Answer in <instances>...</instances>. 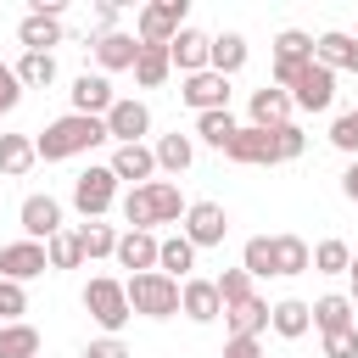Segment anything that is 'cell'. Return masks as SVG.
Masks as SVG:
<instances>
[{"label":"cell","mask_w":358,"mask_h":358,"mask_svg":"<svg viewBox=\"0 0 358 358\" xmlns=\"http://www.w3.org/2000/svg\"><path fill=\"white\" fill-rule=\"evenodd\" d=\"M347 268H352V246L347 241L330 235V241L313 246V274H347Z\"/></svg>","instance_id":"obj_38"},{"label":"cell","mask_w":358,"mask_h":358,"mask_svg":"<svg viewBox=\"0 0 358 358\" xmlns=\"http://www.w3.org/2000/svg\"><path fill=\"white\" fill-rule=\"evenodd\" d=\"M341 190H347V201H358V162H347V173H341Z\"/></svg>","instance_id":"obj_47"},{"label":"cell","mask_w":358,"mask_h":358,"mask_svg":"<svg viewBox=\"0 0 358 358\" xmlns=\"http://www.w3.org/2000/svg\"><path fill=\"white\" fill-rule=\"evenodd\" d=\"M347 274H352V308H358V252H352V268Z\"/></svg>","instance_id":"obj_48"},{"label":"cell","mask_w":358,"mask_h":358,"mask_svg":"<svg viewBox=\"0 0 358 358\" xmlns=\"http://www.w3.org/2000/svg\"><path fill=\"white\" fill-rule=\"evenodd\" d=\"M185 11L190 0H151L134 11V39L140 45H173V34L185 28Z\"/></svg>","instance_id":"obj_6"},{"label":"cell","mask_w":358,"mask_h":358,"mask_svg":"<svg viewBox=\"0 0 358 358\" xmlns=\"http://www.w3.org/2000/svg\"><path fill=\"white\" fill-rule=\"evenodd\" d=\"M241 268H246L252 280H268V274H274V235H252L246 252H241Z\"/></svg>","instance_id":"obj_37"},{"label":"cell","mask_w":358,"mask_h":358,"mask_svg":"<svg viewBox=\"0 0 358 358\" xmlns=\"http://www.w3.org/2000/svg\"><path fill=\"white\" fill-rule=\"evenodd\" d=\"M45 252H50V268H78V263H84V246H78V235H73V229L50 235V241H45Z\"/></svg>","instance_id":"obj_39"},{"label":"cell","mask_w":358,"mask_h":358,"mask_svg":"<svg viewBox=\"0 0 358 358\" xmlns=\"http://www.w3.org/2000/svg\"><path fill=\"white\" fill-rule=\"evenodd\" d=\"M313 62H324L330 73H358V39L341 34V28H330V34L313 39Z\"/></svg>","instance_id":"obj_21"},{"label":"cell","mask_w":358,"mask_h":358,"mask_svg":"<svg viewBox=\"0 0 358 358\" xmlns=\"http://www.w3.org/2000/svg\"><path fill=\"white\" fill-rule=\"evenodd\" d=\"M0 358H39V330L34 324H0Z\"/></svg>","instance_id":"obj_33"},{"label":"cell","mask_w":358,"mask_h":358,"mask_svg":"<svg viewBox=\"0 0 358 358\" xmlns=\"http://www.w3.org/2000/svg\"><path fill=\"white\" fill-rule=\"evenodd\" d=\"M123 291H129V308L145 313V319H173V313H179V280H168L162 268H151V274H129Z\"/></svg>","instance_id":"obj_4"},{"label":"cell","mask_w":358,"mask_h":358,"mask_svg":"<svg viewBox=\"0 0 358 358\" xmlns=\"http://www.w3.org/2000/svg\"><path fill=\"white\" fill-rule=\"evenodd\" d=\"M151 151H157V168H168V173H185V168L196 162V145H190V134H179V129L162 134Z\"/></svg>","instance_id":"obj_31"},{"label":"cell","mask_w":358,"mask_h":358,"mask_svg":"<svg viewBox=\"0 0 358 358\" xmlns=\"http://www.w3.org/2000/svg\"><path fill=\"white\" fill-rule=\"evenodd\" d=\"M179 101H185L196 117H201V112H229V78L207 67V73H196V78L179 84Z\"/></svg>","instance_id":"obj_9"},{"label":"cell","mask_w":358,"mask_h":358,"mask_svg":"<svg viewBox=\"0 0 358 358\" xmlns=\"http://www.w3.org/2000/svg\"><path fill=\"white\" fill-rule=\"evenodd\" d=\"M313 330L319 336H330V330H352V296H319L313 302Z\"/></svg>","instance_id":"obj_29"},{"label":"cell","mask_w":358,"mask_h":358,"mask_svg":"<svg viewBox=\"0 0 358 358\" xmlns=\"http://www.w3.org/2000/svg\"><path fill=\"white\" fill-rule=\"evenodd\" d=\"M95 62H101V73H134V62H140V39L134 34H95Z\"/></svg>","instance_id":"obj_18"},{"label":"cell","mask_w":358,"mask_h":358,"mask_svg":"<svg viewBox=\"0 0 358 358\" xmlns=\"http://www.w3.org/2000/svg\"><path fill=\"white\" fill-rule=\"evenodd\" d=\"M67 95H73V112H78V117H106V112L117 106V95H112V84H106V73H78Z\"/></svg>","instance_id":"obj_15"},{"label":"cell","mask_w":358,"mask_h":358,"mask_svg":"<svg viewBox=\"0 0 358 358\" xmlns=\"http://www.w3.org/2000/svg\"><path fill=\"white\" fill-rule=\"evenodd\" d=\"M268 330H274V336H285V341L308 336V330H313V302H302V296H285V302H274V313H268Z\"/></svg>","instance_id":"obj_22"},{"label":"cell","mask_w":358,"mask_h":358,"mask_svg":"<svg viewBox=\"0 0 358 358\" xmlns=\"http://www.w3.org/2000/svg\"><path fill=\"white\" fill-rule=\"evenodd\" d=\"M84 358H129V347H123L117 336H101V341H90V347H84Z\"/></svg>","instance_id":"obj_46"},{"label":"cell","mask_w":358,"mask_h":358,"mask_svg":"<svg viewBox=\"0 0 358 358\" xmlns=\"http://www.w3.org/2000/svg\"><path fill=\"white\" fill-rule=\"evenodd\" d=\"M252 129H285L291 123V112H296V101L285 95V90H274V84H263V90H252Z\"/></svg>","instance_id":"obj_16"},{"label":"cell","mask_w":358,"mask_h":358,"mask_svg":"<svg viewBox=\"0 0 358 358\" xmlns=\"http://www.w3.org/2000/svg\"><path fill=\"white\" fill-rule=\"evenodd\" d=\"M45 268H50V252H45L39 241H11V246H0V280L28 285V280H39Z\"/></svg>","instance_id":"obj_11"},{"label":"cell","mask_w":358,"mask_h":358,"mask_svg":"<svg viewBox=\"0 0 358 358\" xmlns=\"http://www.w3.org/2000/svg\"><path fill=\"white\" fill-rule=\"evenodd\" d=\"M168 56H173V67L185 73V78H196V73H207L213 67V34H201V28H179L173 34V45H168Z\"/></svg>","instance_id":"obj_12"},{"label":"cell","mask_w":358,"mask_h":358,"mask_svg":"<svg viewBox=\"0 0 358 358\" xmlns=\"http://www.w3.org/2000/svg\"><path fill=\"white\" fill-rule=\"evenodd\" d=\"M84 313L106 330V336H117L129 319H134V308H129V291H123V280H112V274H95L90 285H84Z\"/></svg>","instance_id":"obj_5"},{"label":"cell","mask_w":358,"mask_h":358,"mask_svg":"<svg viewBox=\"0 0 358 358\" xmlns=\"http://www.w3.org/2000/svg\"><path fill=\"white\" fill-rule=\"evenodd\" d=\"M241 67H246V39H241V34H218V39H213V73L229 78V73H241Z\"/></svg>","instance_id":"obj_34"},{"label":"cell","mask_w":358,"mask_h":358,"mask_svg":"<svg viewBox=\"0 0 358 358\" xmlns=\"http://www.w3.org/2000/svg\"><path fill=\"white\" fill-rule=\"evenodd\" d=\"M106 168H112L117 179H134V185H151V173H157V151H151V145H117Z\"/></svg>","instance_id":"obj_23"},{"label":"cell","mask_w":358,"mask_h":358,"mask_svg":"<svg viewBox=\"0 0 358 358\" xmlns=\"http://www.w3.org/2000/svg\"><path fill=\"white\" fill-rule=\"evenodd\" d=\"M22 313H28V291L17 280H0V324H22Z\"/></svg>","instance_id":"obj_41"},{"label":"cell","mask_w":358,"mask_h":358,"mask_svg":"<svg viewBox=\"0 0 358 358\" xmlns=\"http://www.w3.org/2000/svg\"><path fill=\"white\" fill-rule=\"evenodd\" d=\"M218 358H263V341H257V336H229Z\"/></svg>","instance_id":"obj_45"},{"label":"cell","mask_w":358,"mask_h":358,"mask_svg":"<svg viewBox=\"0 0 358 358\" xmlns=\"http://www.w3.org/2000/svg\"><path fill=\"white\" fill-rule=\"evenodd\" d=\"M73 235H78V246H84V257H112V252H117V235H112V224H101V218H90V224H78Z\"/></svg>","instance_id":"obj_36"},{"label":"cell","mask_w":358,"mask_h":358,"mask_svg":"<svg viewBox=\"0 0 358 358\" xmlns=\"http://www.w3.org/2000/svg\"><path fill=\"white\" fill-rule=\"evenodd\" d=\"M34 162H39V151H34L28 134H0V173L17 179V173H28Z\"/></svg>","instance_id":"obj_32"},{"label":"cell","mask_w":358,"mask_h":358,"mask_svg":"<svg viewBox=\"0 0 358 358\" xmlns=\"http://www.w3.org/2000/svg\"><path fill=\"white\" fill-rule=\"evenodd\" d=\"M313 268V246L302 235H274V274L291 280V274H308Z\"/></svg>","instance_id":"obj_26"},{"label":"cell","mask_w":358,"mask_h":358,"mask_svg":"<svg viewBox=\"0 0 358 358\" xmlns=\"http://www.w3.org/2000/svg\"><path fill=\"white\" fill-rule=\"evenodd\" d=\"M302 62H313V34H302V28L274 34V90H285Z\"/></svg>","instance_id":"obj_14"},{"label":"cell","mask_w":358,"mask_h":358,"mask_svg":"<svg viewBox=\"0 0 358 358\" xmlns=\"http://www.w3.org/2000/svg\"><path fill=\"white\" fill-rule=\"evenodd\" d=\"M157 268H162V274H168V280H179V285H185V280H190V268H196V246H190V241H185V229H179V235H168V241H162V252H157Z\"/></svg>","instance_id":"obj_27"},{"label":"cell","mask_w":358,"mask_h":358,"mask_svg":"<svg viewBox=\"0 0 358 358\" xmlns=\"http://www.w3.org/2000/svg\"><path fill=\"white\" fill-rule=\"evenodd\" d=\"M268 313H274V308H268V302L252 291L246 302L224 308V324H229V336H263V330H268Z\"/></svg>","instance_id":"obj_24"},{"label":"cell","mask_w":358,"mask_h":358,"mask_svg":"<svg viewBox=\"0 0 358 358\" xmlns=\"http://www.w3.org/2000/svg\"><path fill=\"white\" fill-rule=\"evenodd\" d=\"M285 95L296 101V112H330V101H336V73H330L324 62H302V67L291 73Z\"/></svg>","instance_id":"obj_7"},{"label":"cell","mask_w":358,"mask_h":358,"mask_svg":"<svg viewBox=\"0 0 358 358\" xmlns=\"http://www.w3.org/2000/svg\"><path fill=\"white\" fill-rule=\"evenodd\" d=\"M145 129H151V106H145V101H117V106L106 112V134H112L117 145H140Z\"/></svg>","instance_id":"obj_17"},{"label":"cell","mask_w":358,"mask_h":358,"mask_svg":"<svg viewBox=\"0 0 358 358\" xmlns=\"http://www.w3.org/2000/svg\"><path fill=\"white\" fill-rule=\"evenodd\" d=\"M73 207L84 213V224L101 218V213H112V207H117V173H112L106 162H101V168L90 162V168L73 179Z\"/></svg>","instance_id":"obj_8"},{"label":"cell","mask_w":358,"mask_h":358,"mask_svg":"<svg viewBox=\"0 0 358 358\" xmlns=\"http://www.w3.org/2000/svg\"><path fill=\"white\" fill-rule=\"evenodd\" d=\"M168 73H173V56H168V45H140V62H134V84H140V90H157Z\"/></svg>","instance_id":"obj_28"},{"label":"cell","mask_w":358,"mask_h":358,"mask_svg":"<svg viewBox=\"0 0 358 358\" xmlns=\"http://www.w3.org/2000/svg\"><path fill=\"white\" fill-rule=\"evenodd\" d=\"M17 101H22V78H17V67H6V62H0V117H6Z\"/></svg>","instance_id":"obj_44"},{"label":"cell","mask_w":358,"mask_h":358,"mask_svg":"<svg viewBox=\"0 0 358 358\" xmlns=\"http://www.w3.org/2000/svg\"><path fill=\"white\" fill-rule=\"evenodd\" d=\"M62 17H45V11H28L22 22H17V39H22V50H50V45H62Z\"/></svg>","instance_id":"obj_25"},{"label":"cell","mask_w":358,"mask_h":358,"mask_svg":"<svg viewBox=\"0 0 358 358\" xmlns=\"http://www.w3.org/2000/svg\"><path fill=\"white\" fill-rule=\"evenodd\" d=\"M17 218H22V235H28V241H39V246H45L50 235H62V201H56V196H39V190H34V196H22Z\"/></svg>","instance_id":"obj_13"},{"label":"cell","mask_w":358,"mask_h":358,"mask_svg":"<svg viewBox=\"0 0 358 358\" xmlns=\"http://www.w3.org/2000/svg\"><path fill=\"white\" fill-rule=\"evenodd\" d=\"M190 213V201L179 196V185L168 179H151V185H134L123 196V224L129 229H151V224H179Z\"/></svg>","instance_id":"obj_3"},{"label":"cell","mask_w":358,"mask_h":358,"mask_svg":"<svg viewBox=\"0 0 358 358\" xmlns=\"http://www.w3.org/2000/svg\"><path fill=\"white\" fill-rule=\"evenodd\" d=\"M157 252H162V241L151 235V229H129V235H117V263L123 268H134V274H151L157 268Z\"/></svg>","instance_id":"obj_19"},{"label":"cell","mask_w":358,"mask_h":358,"mask_svg":"<svg viewBox=\"0 0 358 358\" xmlns=\"http://www.w3.org/2000/svg\"><path fill=\"white\" fill-rule=\"evenodd\" d=\"M196 134H201L207 145H218V151H229V140L241 134V123H235L229 112H201V117H196Z\"/></svg>","instance_id":"obj_35"},{"label":"cell","mask_w":358,"mask_h":358,"mask_svg":"<svg viewBox=\"0 0 358 358\" xmlns=\"http://www.w3.org/2000/svg\"><path fill=\"white\" fill-rule=\"evenodd\" d=\"M330 145H336V151H347V157H358V106H352V112H341V117L330 123Z\"/></svg>","instance_id":"obj_42"},{"label":"cell","mask_w":358,"mask_h":358,"mask_svg":"<svg viewBox=\"0 0 358 358\" xmlns=\"http://www.w3.org/2000/svg\"><path fill=\"white\" fill-rule=\"evenodd\" d=\"M101 140H112V134H106V117H78V112H67V117H56V123H45V129L34 134V151H39V162H67V157H78V151H90V145H101Z\"/></svg>","instance_id":"obj_2"},{"label":"cell","mask_w":358,"mask_h":358,"mask_svg":"<svg viewBox=\"0 0 358 358\" xmlns=\"http://www.w3.org/2000/svg\"><path fill=\"white\" fill-rule=\"evenodd\" d=\"M302 145H308V134L296 129V123H285V129H241L235 140H229V162H246V168H263V162H296L302 157Z\"/></svg>","instance_id":"obj_1"},{"label":"cell","mask_w":358,"mask_h":358,"mask_svg":"<svg viewBox=\"0 0 358 358\" xmlns=\"http://www.w3.org/2000/svg\"><path fill=\"white\" fill-rule=\"evenodd\" d=\"M213 285H218V302H224V308H235V302L252 296V274H246V268H224Z\"/></svg>","instance_id":"obj_40"},{"label":"cell","mask_w":358,"mask_h":358,"mask_svg":"<svg viewBox=\"0 0 358 358\" xmlns=\"http://www.w3.org/2000/svg\"><path fill=\"white\" fill-rule=\"evenodd\" d=\"M17 78H22V90H50L56 84V56L50 50H22Z\"/></svg>","instance_id":"obj_30"},{"label":"cell","mask_w":358,"mask_h":358,"mask_svg":"<svg viewBox=\"0 0 358 358\" xmlns=\"http://www.w3.org/2000/svg\"><path fill=\"white\" fill-rule=\"evenodd\" d=\"M324 358H358V324L352 330H330L324 336Z\"/></svg>","instance_id":"obj_43"},{"label":"cell","mask_w":358,"mask_h":358,"mask_svg":"<svg viewBox=\"0 0 358 358\" xmlns=\"http://www.w3.org/2000/svg\"><path fill=\"white\" fill-rule=\"evenodd\" d=\"M179 313L196 319V324H213V319L224 313L218 285H213V280H185V285H179Z\"/></svg>","instance_id":"obj_20"},{"label":"cell","mask_w":358,"mask_h":358,"mask_svg":"<svg viewBox=\"0 0 358 358\" xmlns=\"http://www.w3.org/2000/svg\"><path fill=\"white\" fill-rule=\"evenodd\" d=\"M224 235H229V213H224L218 201H190V213H185V241L201 252V246H224Z\"/></svg>","instance_id":"obj_10"}]
</instances>
